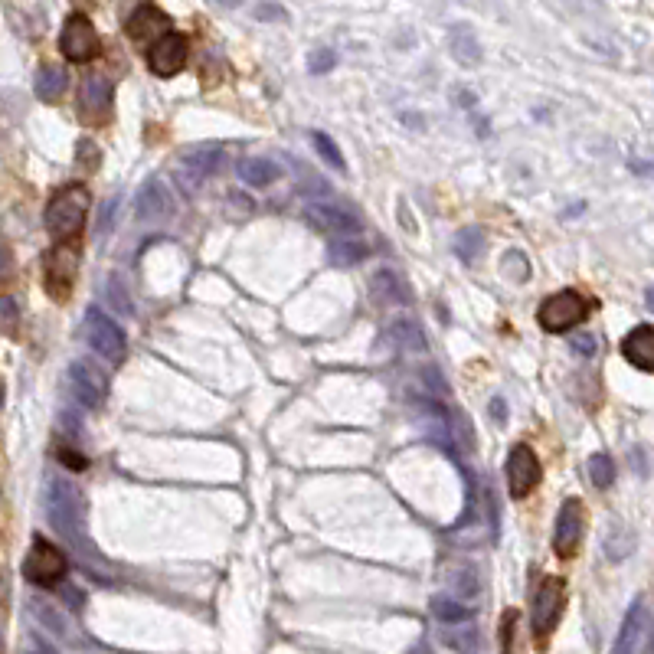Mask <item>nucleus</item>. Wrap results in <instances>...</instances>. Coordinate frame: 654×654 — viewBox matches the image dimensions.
Wrapping results in <instances>:
<instances>
[{"label":"nucleus","instance_id":"20","mask_svg":"<svg viewBox=\"0 0 654 654\" xmlns=\"http://www.w3.org/2000/svg\"><path fill=\"white\" fill-rule=\"evenodd\" d=\"M439 641H442V648L455 651V654H481L484 651V635L475 622L439 625Z\"/></svg>","mask_w":654,"mask_h":654},{"label":"nucleus","instance_id":"27","mask_svg":"<svg viewBox=\"0 0 654 654\" xmlns=\"http://www.w3.org/2000/svg\"><path fill=\"white\" fill-rule=\"evenodd\" d=\"M327 256H331L334 265H341V269H350V265H357L360 259H367V242H360V239H337V242H331Z\"/></svg>","mask_w":654,"mask_h":654},{"label":"nucleus","instance_id":"25","mask_svg":"<svg viewBox=\"0 0 654 654\" xmlns=\"http://www.w3.org/2000/svg\"><path fill=\"white\" fill-rule=\"evenodd\" d=\"M69 86V76H66V69L63 66H40V72H36V79H33V92H36V99H43V102H56V99H63V92Z\"/></svg>","mask_w":654,"mask_h":654},{"label":"nucleus","instance_id":"36","mask_svg":"<svg viewBox=\"0 0 654 654\" xmlns=\"http://www.w3.org/2000/svg\"><path fill=\"white\" fill-rule=\"evenodd\" d=\"M79 164L86 171H95V164H99V148L92 141H79Z\"/></svg>","mask_w":654,"mask_h":654},{"label":"nucleus","instance_id":"39","mask_svg":"<svg viewBox=\"0 0 654 654\" xmlns=\"http://www.w3.org/2000/svg\"><path fill=\"white\" fill-rule=\"evenodd\" d=\"M14 321H17V301L14 298H4V324H7V331L14 327Z\"/></svg>","mask_w":654,"mask_h":654},{"label":"nucleus","instance_id":"2","mask_svg":"<svg viewBox=\"0 0 654 654\" xmlns=\"http://www.w3.org/2000/svg\"><path fill=\"white\" fill-rule=\"evenodd\" d=\"M46 511H50L53 527L66 540L72 543L82 540V534H86V511H82L79 491L72 488L66 478H50V488H46Z\"/></svg>","mask_w":654,"mask_h":654},{"label":"nucleus","instance_id":"7","mask_svg":"<svg viewBox=\"0 0 654 654\" xmlns=\"http://www.w3.org/2000/svg\"><path fill=\"white\" fill-rule=\"evenodd\" d=\"M59 53H63L69 63H92V59L102 56V40L95 33V23L86 14H69L63 30H59Z\"/></svg>","mask_w":654,"mask_h":654},{"label":"nucleus","instance_id":"8","mask_svg":"<svg viewBox=\"0 0 654 654\" xmlns=\"http://www.w3.org/2000/svg\"><path fill=\"white\" fill-rule=\"evenodd\" d=\"M305 220L318 229L324 236H337V239H357V233H363L360 216L344 207V203H324L314 200L305 207Z\"/></svg>","mask_w":654,"mask_h":654},{"label":"nucleus","instance_id":"15","mask_svg":"<svg viewBox=\"0 0 654 654\" xmlns=\"http://www.w3.org/2000/svg\"><path fill=\"white\" fill-rule=\"evenodd\" d=\"M112 99H115V89L112 82L99 72H92V76L82 79L79 86V112L86 115L89 121H102L108 112H112Z\"/></svg>","mask_w":654,"mask_h":654},{"label":"nucleus","instance_id":"29","mask_svg":"<svg viewBox=\"0 0 654 654\" xmlns=\"http://www.w3.org/2000/svg\"><path fill=\"white\" fill-rule=\"evenodd\" d=\"M448 583H452V592L458 599H478L481 596V576L478 569H455L452 576H448Z\"/></svg>","mask_w":654,"mask_h":654},{"label":"nucleus","instance_id":"32","mask_svg":"<svg viewBox=\"0 0 654 654\" xmlns=\"http://www.w3.org/2000/svg\"><path fill=\"white\" fill-rule=\"evenodd\" d=\"M632 543H635V537L628 534L625 527H612L609 540H605V556H609V560H622V556L632 553Z\"/></svg>","mask_w":654,"mask_h":654},{"label":"nucleus","instance_id":"17","mask_svg":"<svg viewBox=\"0 0 654 654\" xmlns=\"http://www.w3.org/2000/svg\"><path fill=\"white\" fill-rule=\"evenodd\" d=\"M370 298H373V305H377V308H390V311L393 308H406L409 301H413L406 282L390 269H380L377 275L370 278Z\"/></svg>","mask_w":654,"mask_h":654},{"label":"nucleus","instance_id":"10","mask_svg":"<svg viewBox=\"0 0 654 654\" xmlns=\"http://www.w3.org/2000/svg\"><path fill=\"white\" fill-rule=\"evenodd\" d=\"M583 530H586L583 501H576V498L563 501L560 514H556V527H553V553L560 556V560H573L579 553V543H583Z\"/></svg>","mask_w":654,"mask_h":654},{"label":"nucleus","instance_id":"38","mask_svg":"<svg viewBox=\"0 0 654 654\" xmlns=\"http://www.w3.org/2000/svg\"><path fill=\"white\" fill-rule=\"evenodd\" d=\"M108 295H112V305H118V311H121V314H131V301L118 295V282L108 285Z\"/></svg>","mask_w":654,"mask_h":654},{"label":"nucleus","instance_id":"24","mask_svg":"<svg viewBox=\"0 0 654 654\" xmlns=\"http://www.w3.org/2000/svg\"><path fill=\"white\" fill-rule=\"evenodd\" d=\"M448 50H452V56L462 66H478L481 63V43H478V36L465 27V23H455V27L448 30Z\"/></svg>","mask_w":654,"mask_h":654},{"label":"nucleus","instance_id":"3","mask_svg":"<svg viewBox=\"0 0 654 654\" xmlns=\"http://www.w3.org/2000/svg\"><path fill=\"white\" fill-rule=\"evenodd\" d=\"M566 609V583L560 576L540 579V586L534 592V609H530V632H534L537 648H543L553 635V628L560 625Z\"/></svg>","mask_w":654,"mask_h":654},{"label":"nucleus","instance_id":"35","mask_svg":"<svg viewBox=\"0 0 654 654\" xmlns=\"http://www.w3.org/2000/svg\"><path fill=\"white\" fill-rule=\"evenodd\" d=\"M569 347L576 350V354H583V357H592L599 350V341L592 334H576L573 341H569Z\"/></svg>","mask_w":654,"mask_h":654},{"label":"nucleus","instance_id":"42","mask_svg":"<svg viewBox=\"0 0 654 654\" xmlns=\"http://www.w3.org/2000/svg\"><path fill=\"white\" fill-rule=\"evenodd\" d=\"M651 654H654V632H651Z\"/></svg>","mask_w":654,"mask_h":654},{"label":"nucleus","instance_id":"16","mask_svg":"<svg viewBox=\"0 0 654 654\" xmlns=\"http://www.w3.org/2000/svg\"><path fill=\"white\" fill-rule=\"evenodd\" d=\"M128 36L135 43H157V40H164L167 33H174L171 30V20H167V14L164 10H157V7H151V4H144V7H138L135 14L128 17Z\"/></svg>","mask_w":654,"mask_h":654},{"label":"nucleus","instance_id":"26","mask_svg":"<svg viewBox=\"0 0 654 654\" xmlns=\"http://www.w3.org/2000/svg\"><path fill=\"white\" fill-rule=\"evenodd\" d=\"M429 612H432V619L439 622V625H458V622H471V612L468 605H462L458 599L452 596H432L429 602Z\"/></svg>","mask_w":654,"mask_h":654},{"label":"nucleus","instance_id":"5","mask_svg":"<svg viewBox=\"0 0 654 654\" xmlns=\"http://www.w3.org/2000/svg\"><path fill=\"white\" fill-rule=\"evenodd\" d=\"M82 337H86V344L95 350V354H99L105 363H115V367L128 354L125 331H121V327L99 308L86 311V321H82Z\"/></svg>","mask_w":654,"mask_h":654},{"label":"nucleus","instance_id":"41","mask_svg":"<svg viewBox=\"0 0 654 654\" xmlns=\"http://www.w3.org/2000/svg\"><path fill=\"white\" fill-rule=\"evenodd\" d=\"M645 301H648V308L654 311V288H648V295H645Z\"/></svg>","mask_w":654,"mask_h":654},{"label":"nucleus","instance_id":"6","mask_svg":"<svg viewBox=\"0 0 654 654\" xmlns=\"http://www.w3.org/2000/svg\"><path fill=\"white\" fill-rule=\"evenodd\" d=\"M586 318H589V301L579 292H573V288L550 295L540 305V311H537V324L543 327V331H550V334L573 331V327L583 324Z\"/></svg>","mask_w":654,"mask_h":654},{"label":"nucleus","instance_id":"13","mask_svg":"<svg viewBox=\"0 0 654 654\" xmlns=\"http://www.w3.org/2000/svg\"><path fill=\"white\" fill-rule=\"evenodd\" d=\"M187 56H190V43H187V36H180V33H167L164 40H157L151 50H148V66L154 76H161V79H171L177 76L180 69L187 66Z\"/></svg>","mask_w":654,"mask_h":654},{"label":"nucleus","instance_id":"4","mask_svg":"<svg viewBox=\"0 0 654 654\" xmlns=\"http://www.w3.org/2000/svg\"><path fill=\"white\" fill-rule=\"evenodd\" d=\"M66 573H69L66 553L59 547H53L50 540L36 537L30 553H27V560H23V579L33 583V586H40V589H53V586L63 583Z\"/></svg>","mask_w":654,"mask_h":654},{"label":"nucleus","instance_id":"33","mask_svg":"<svg viewBox=\"0 0 654 654\" xmlns=\"http://www.w3.org/2000/svg\"><path fill=\"white\" fill-rule=\"evenodd\" d=\"M419 380L426 383V390H429L432 396H445V393H448V383H445V377L439 373V367H432V363H426V367L419 370Z\"/></svg>","mask_w":654,"mask_h":654},{"label":"nucleus","instance_id":"18","mask_svg":"<svg viewBox=\"0 0 654 654\" xmlns=\"http://www.w3.org/2000/svg\"><path fill=\"white\" fill-rule=\"evenodd\" d=\"M383 341L390 344L399 354H426L429 341H426V331L413 321V318H399L390 321L383 327Z\"/></svg>","mask_w":654,"mask_h":654},{"label":"nucleus","instance_id":"40","mask_svg":"<svg viewBox=\"0 0 654 654\" xmlns=\"http://www.w3.org/2000/svg\"><path fill=\"white\" fill-rule=\"evenodd\" d=\"M59 458H63V462H66L72 471H82V468H86V458H82V455H72V452H66V448L59 452Z\"/></svg>","mask_w":654,"mask_h":654},{"label":"nucleus","instance_id":"31","mask_svg":"<svg viewBox=\"0 0 654 654\" xmlns=\"http://www.w3.org/2000/svg\"><path fill=\"white\" fill-rule=\"evenodd\" d=\"M311 144H314V151L321 154V161H327L331 167H337V171H344V157H341V148L324 135V131H311Z\"/></svg>","mask_w":654,"mask_h":654},{"label":"nucleus","instance_id":"28","mask_svg":"<svg viewBox=\"0 0 654 654\" xmlns=\"http://www.w3.org/2000/svg\"><path fill=\"white\" fill-rule=\"evenodd\" d=\"M452 246H455V256L462 259V262H475L484 252V233H481V229H475V226L462 229V233L455 236Z\"/></svg>","mask_w":654,"mask_h":654},{"label":"nucleus","instance_id":"1","mask_svg":"<svg viewBox=\"0 0 654 654\" xmlns=\"http://www.w3.org/2000/svg\"><path fill=\"white\" fill-rule=\"evenodd\" d=\"M89 203H92V197L82 184H72L66 190H59L56 197L46 203V216H43L46 233H50L53 239H59V242L72 239L82 229V223H86Z\"/></svg>","mask_w":654,"mask_h":654},{"label":"nucleus","instance_id":"30","mask_svg":"<svg viewBox=\"0 0 654 654\" xmlns=\"http://www.w3.org/2000/svg\"><path fill=\"white\" fill-rule=\"evenodd\" d=\"M589 481L596 484L599 491H605V488H612V481H615V462L605 452H599V455H592L589 458Z\"/></svg>","mask_w":654,"mask_h":654},{"label":"nucleus","instance_id":"14","mask_svg":"<svg viewBox=\"0 0 654 654\" xmlns=\"http://www.w3.org/2000/svg\"><path fill=\"white\" fill-rule=\"evenodd\" d=\"M79 272V252H72L69 246H59L46 256V292L63 301L69 295L72 278Z\"/></svg>","mask_w":654,"mask_h":654},{"label":"nucleus","instance_id":"37","mask_svg":"<svg viewBox=\"0 0 654 654\" xmlns=\"http://www.w3.org/2000/svg\"><path fill=\"white\" fill-rule=\"evenodd\" d=\"M491 419L498 422V426H504V422H507V406H504V399H501V396H494V399H491Z\"/></svg>","mask_w":654,"mask_h":654},{"label":"nucleus","instance_id":"19","mask_svg":"<svg viewBox=\"0 0 654 654\" xmlns=\"http://www.w3.org/2000/svg\"><path fill=\"white\" fill-rule=\"evenodd\" d=\"M622 354L632 367L654 373V327L651 324H638L625 334L622 341Z\"/></svg>","mask_w":654,"mask_h":654},{"label":"nucleus","instance_id":"34","mask_svg":"<svg viewBox=\"0 0 654 654\" xmlns=\"http://www.w3.org/2000/svg\"><path fill=\"white\" fill-rule=\"evenodd\" d=\"M334 66H337V53L334 50H314L311 59H308L311 76H324V72H331Z\"/></svg>","mask_w":654,"mask_h":654},{"label":"nucleus","instance_id":"22","mask_svg":"<svg viewBox=\"0 0 654 654\" xmlns=\"http://www.w3.org/2000/svg\"><path fill=\"white\" fill-rule=\"evenodd\" d=\"M138 220L141 223H161L167 213H171V200H167V190L161 180H148L141 190H138Z\"/></svg>","mask_w":654,"mask_h":654},{"label":"nucleus","instance_id":"9","mask_svg":"<svg viewBox=\"0 0 654 654\" xmlns=\"http://www.w3.org/2000/svg\"><path fill=\"white\" fill-rule=\"evenodd\" d=\"M507 488H511V498H527L530 491L537 488L540 478H543V465H540V458L537 452L530 448L527 442H517L511 448V455H507Z\"/></svg>","mask_w":654,"mask_h":654},{"label":"nucleus","instance_id":"23","mask_svg":"<svg viewBox=\"0 0 654 654\" xmlns=\"http://www.w3.org/2000/svg\"><path fill=\"white\" fill-rule=\"evenodd\" d=\"M236 174H239L242 184H246V187H256V190L272 187L275 180L282 177L278 164L269 161V157H242V161L236 164Z\"/></svg>","mask_w":654,"mask_h":654},{"label":"nucleus","instance_id":"21","mask_svg":"<svg viewBox=\"0 0 654 654\" xmlns=\"http://www.w3.org/2000/svg\"><path fill=\"white\" fill-rule=\"evenodd\" d=\"M645 625H648L645 602L635 599L632 605H628V612H625V622H622V628H619V635H615L612 654H635V651H638L641 635H645Z\"/></svg>","mask_w":654,"mask_h":654},{"label":"nucleus","instance_id":"12","mask_svg":"<svg viewBox=\"0 0 654 654\" xmlns=\"http://www.w3.org/2000/svg\"><path fill=\"white\" fill-rule=\"evenodd\" d=\"M223 167V151L220 148H207V151H190L180 157V164H177V171H174V180H177V187L187 193V197H193L200 187H203V180L213 177L216 171Z\"/></svg>","mask_w":654,"mask_h":654},{"label":"nucleus","instance_id":"11","mask_svg":"<svg viewBox=\"0 0 654 654\" xmlns=\"http://www.w3.org/2000/svg\"><path fill=\"white\" fill-rule=\"evenodd\" d=\"M69 386L72 396L79 399L86 409H102L108 399V377L102 373L99 363L92 360H76L69 367Z\"/></svg>","mask_w":654,"mask_h":654}]
</instances>
